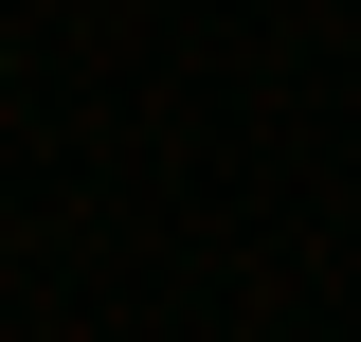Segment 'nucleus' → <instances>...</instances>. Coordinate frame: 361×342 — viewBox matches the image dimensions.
I'll list each match as a JSON object with an SVG mask.
<instances>
[{
	"label": "nucleus",
	"mask_w": 361,
	"mask_h": 342,
	"mask_svg": "<svg viewBox=\"0 0 361 342\" xmlns=\"http://www.w3.org/2000/svg\"><path fill=\"white\" fill-rule=\"evenodd\" d=\"M0 72H18V54H0Z\"/></svg>",
	"instance_id": "nucleus-1"
}]
</instances>
